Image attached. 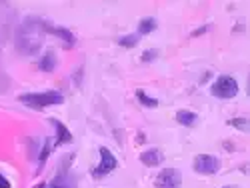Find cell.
<instances>
[{"label": "cell", "instance_id": "obj_1", "mask_svg": "<svg viewBox=\"0 0 250 188\" xmlns=\"http://www.w3.org/2000/svg\"><path fill=\"white\" fill-rule=\"evenodd\" d=\"M42 38H44V28L42 20L38 18H26L16 30V50L20 54L32 56L42 48Z\"/></svg>", "mask_w": 250, "mask_h": 188}, {"label": "cell", "instance_id": "obj_2", "mask_svg": "<svg viewBox=\"0 0 250 188\" xmlns=\"http://www.w3.org/2000/svg\"><path fill=\"white\" fill-rule=\"evenodd\" d=\"M18 100L26 104L32 110H42L46 106H52V104H62L64 102V96H62L58 90H46V92H30V94H20Z\"/></svg>", "mask_w": 250, "mask_h": 188}, {"label": "cell", "instance_id": "obj_3", "mask_svg": "<svg viewBox=\"0 0 250 188\" xmlns=\"http://www.w3.org/2000/svg\"><path fill=\"white\" fill-rule=\"evenodd\" d=\"M212 96L216 98H234L238 94V82L232 78V76H228V74H222L214 80V84L210 88Z\"/></svg>", "mask_w": 250, "mask_h": 188}, {"label": "cell", "instance_id": "obj_4", "mask_svg": "<svg viewBox=\"0 0 250 188\" xmlns=\"http://www.w3.org/2000/svg\"><path fill=\"white\" fill-rule=\"evenodd\" d=\"M116 166H118L116 156L106 148V146H102V148H100V164L92 170V176H94V178H102V176L110 174V172L116 168Z\"/></svg>", "mask_w": 250, "mask_h": 188}, {"label": "cell", "instance_id": "obj_5", "mask_svg": "<svg viewBox=\"0 0 250 188\" xmlns=\"http://www.w3.org/2000/svg\"><path fill=\"white\" fill-rule=\"evenodd\" d=\"M220 168V160L212 154H200L194 158V170L198 174H214Z\"/></svg>", "mask_w": 250, "mask_h": 188}, {"label": "cell", "instance_id": "obj_6", "mask_svg": "<svg viewBox=\"0 0 250 188\" xmlns=\"http://www.w3.org/2000/svg\"><path fill=\"white\" fill-rule=\"evenodd\" d=\"M180 182H182V176L176 168H166L156 176L154 186L156 188H180Z\"/></svg>", "mask_w": 250, "mask_h": 188}, {"label": "cell", "instance_id": "obj_7", "mask_svg": "<svg viewBox=\"0 0 250 188\" xmlns=\"http://www.w3.org/2000/svg\"><path fill=\"white\" fill-rule=\"evenodd\" d=\"M42 28H44V32H50V34H54V36H58V38L64 40V46H66V48H72V46L76 44V38H74V34H72L68 28L52 26V24L46 22V20H42Z\"/></svg>", "mask_w": 250, "mask_h": 188}, {"label": "cell", "instance_id": "obj_8", "mask_svg": "<svg viewBox=\"0 0 250 188\" xmlns=\"http://www.w3.org/2000/svg\"><path fill=\"white\" fill-rule=\"evenodd\" d=\"M50 124L56 128V142H54V146H60V144H68L70 140H72V134H70V130L62 124L60 120H50Z\"/></svg>", "mask_w": 250, "mask_h": 188}, {"label": "cell", "instance_id": "obj_9", "mask_svg": "<svg viewBox=\"0 0 250 188\" xmlns=\"http://www.w3.org/2000/svg\"><path fill=\"white\" fill-rule=\"evenodd\" d=\"M162 160H164V156H162V152H160L158 148L144 150V152L140 154V162H142L144 166H158V164H162Z\"/></svg>", "mask_w": 250, "mask_h": 188}, {"label": "cell", "instance_id": "obj_10", "mask_svg": "<svg viewBox=\"0 0 250 188\" xmlns=\"http://www.w3.org/2000/svg\"><path fill=\"white\" fill-rule=\"evenodd\" d=\"M50 188H76V180L68 172H60L58 176L52 178Z\"/></svg>", "mask_w": 250, "mask_h": 188}, {"label": "cell", "instance_id": "obj_11", "mask_svg": "<svg viewBox=\"0 0 250 188\" xmlns=\"http://www.w3.org/2000/svg\"><path fill=\"white\" fill-rule=\"evenodd\" d=\"M38 68L42 70V72H52L56 68V54L52 50H48L42 58L38 60Z\"/></svg>", "mask_w": 250, "mask_h": 188}, {"label": "cell", "instance_id": "obj_12", "mask_svg": "<svg viewBox=\"0 0 250 188\" xmlns=\"http://www.w3.org/2000/svg\"><path fill=\"white\" fill-rule=\"evenodd\" d=\"M156 26H158V22H156L154 18H142L140 22H138V36L154 32V30H156Z\"/></svg>", "mask_w": 250, "mask_h": 188}, {"label": "cell", "instance_id": "obj_13", "mask_svg": "<svg viewBox=\"0 0 250 188\" xmlns=\"http://www.w3.org/2000/svg\"><path fill=\"white\" fill-rule=\"evenodd\" d=\"M196 118L198 116L194 112H188V110H178L176 112V120H178V124H182V126H194Z\"/></svg>", "mask_w": 250, "mask_h": 188}, {"label": "cell", "instance_id": "obj_14", "mask_svg": "<svg viewBox=\"0 0 250 188\" xmlns=\"http://www.w3.org/2000/svg\"><path fill=\"white\" fill-rule=\"evenodd\" d=\"M52 138H46L44 140V146H42V150H40V154H38V168H42L44 166V162H46V158H48V154H50V150H52V142H50Z\"/></svg>", "mask_w": 250, "mask_h": 188}, {"label": "cell", "instance_id": "obj_15", "mask_svg": "<svg viewBox=\"0 0 250 188\" xmlns=\"http://www.w3.org/2000/svg\"><path fill=\"white\" fill-rule=\"evenodd\" d=\"M136 98L140 100L142 106H146V108H156V106H158V100L146 96V94H144V90H136Z\"/></svg>", "mask_w": 250, "mask_h": 188}, {"label": "cell", "instance_id": "obj_16", "mask_svg": "<svg viewBox=\"0 0 250 188\" xmlns=\"http://www.w3.org/2000/svg\"><path fill=\"white\" fill-rule=\"evenodd\" d=\"M138 40H140L138 34H126V36H122V38L118 40V44L124 46V48H132V46L138 44Z\"/></svg>", "mask_w": 250, "mask_h": 188}, {"label": "cell", "instance_id": "obj_17", "mask_svg": "<svg viewBox=\"0 0 250 188\" xmlns=\"http://www.w3.org/2000/svg\"><path fill=\"white\" fill-rule=\"evenodd\" d=\"M228 124H230V126H234V128H238V130H242V132H248V130H250L246 118H232V120H228Z\"/></svg>", "mask_w": 250, "mask_h": 188}, {"label": "cell", "instance_id": "obj_18", "mask_svg": "<svg viewBox=\"0 0 250 188\" xmlns=\"http://www.w3.org/2000/svg\"><path fill=\"white\" fill-rule=\"evenodd\" d=\"M156 58H158V50H154V48L144 50V52H142V56H140V60H142V62H152V60H156Z\"/></svg>", "mask_w": 250, "mask_h": 188}, {"label": "cell", "instance_id": "obj_19", "mask_svg": "<svg viewBox=\"0 0 250 188\" xmlns=\"http://www.w3.org/2000/svg\"><path fill=\"white\" fill-rule=\"evenodd\" d=\"M0 188H10V182H8L2 174H0Z\"/></svg>", "mask_w": 250, "mask_h": 188}, {"label": "cell", "instance_id": "obj_20", "mask_svg": "<svg viewBox=\"0 0 250 188\" xmlns=\"http://www.w3.org/2000/svg\"><path fill=\"white\" fill-rule=\"evenodd\" d=\"M208 28H210V26H202L200 30H196V32H192V36H200V34H204V32H208Z\"/></svg>", "mask_w": 250, "mask_h": 188}, {"label": "cell", "instance_id": "obj_21", "mask_svg": "<svg viewBox=\"0 0 250 188\" xmlns=\"http://www.w3.org/2000/svg\"><path fill=\"white\" fill-rule=\"evenodd\" d=\"M34 188H48V186H46V184H44V182H40V184H36V186H34Z\"/></svg>", "mask_w": 250, "mask_h": 188}, {"label": "cell", "instance_id": "obj_22", "mask_svg": "<svg viewBox=\"0 0 250 188\" xmlns=\"http://www.w3.org/2000/svg\"><path fill=\"white\" fill-rule=\"evenodd\" d=\"M222 188H236V186H222Z\"/></svg>", "mask_w": 250, "mask_h": 188}]
</instances>
